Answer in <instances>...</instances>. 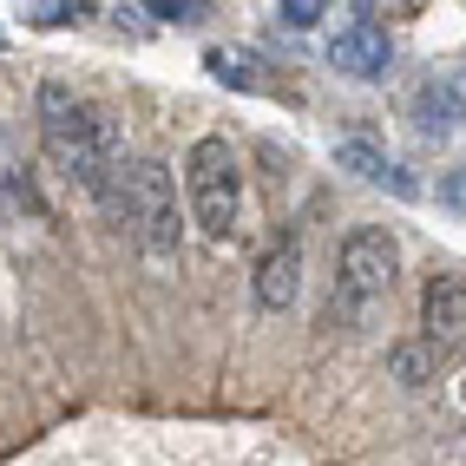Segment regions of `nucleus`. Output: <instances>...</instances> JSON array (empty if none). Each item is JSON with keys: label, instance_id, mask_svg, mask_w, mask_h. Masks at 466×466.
<instances>
[{"label": "nucleus", "instance_id": "nucleus-14", "mask_svg": "<svg viewBox=\"0 0 466 466\" xmlns=\"http://www.w3.org/2000/svg\"><path fill=\"white\" fill-rule=\"evenodd\" d=\"M151 14H165V20H198V7H191V0H177V7H171V0H158Z\"/></svg>", "mask_w": 466, "mask_h": 466}, {"label": "nucleus", "instance_id": "nucleus-11", "mask_svg": "<svg viewBox=\"0 0 466 466\" xmlns=\"http://www.w3.org/2000/svg\"><path fill=\"white\" fill-rule=\"evenodd\" d=\"M276 14H283L289 26H316L329 7H322V0H283V7H276Z\"/></svg>", "mask_w": 466, "mask_h": 466}, {"label": "nucleus", "instance_id": "nucleus-7", "mask_svg": "<svg viewBox=\"0 0 466 466\" xmlns=\"http://www.w3.org/2000/svg\"><path fill=\"white\" fill-rule=\"evenodd\" d=\"M408 112H414L420 132H453L460 118H466V59H453V66H441V73H427Z\"/></svg>", "mask_w": 466, "mask_h": 466}, {"label": "nucleus", "instance_id": "nucleus-6", "mask_svg": "<svg viewBox=\"0 0 466 466\" xmlns=\"http://www.w3.org/2000/svg\"><path fill=\"white\" fill-rule=\"evenodd\" d=\"M329 66H335V73H349V79H381V73L394 66L388 26H381V20H368V14H355V20L329 40Z\"/></svg>", "mask_w": 466, "mask_h": 466}, {"label": "nucleus", "instance_id": "nucleus-8", "mask_svg": "<svg viewBox=\"0 0 466 466\" xmlns=\"http://www.w3.org/2000/svg\"><path fill=\"white\" fill-rule=\"evenodd\" d=\"M296 289H302V243L283 237V243H276V250L257 263V302L276 316V309H289V302H296Z\"/></svg>", "mask_w": 466, "mask_h": 466}, {"label": "nucleus", "instance_id": "nucleus-13", "mask_svg": "<svg viewBox=\"0 0 466 466\" xmlns=\"http://www.w3.org/2000/svg\"><path fill=\"white\" fill-rule=\"evenodd\" d=\"M79 14H86V7H34L40 26H66V20H79Z\"/></svg>", "mask_w": 466, "mask_h": 466}, {"label": "nucleus", "instance_id": "nucleus-3", "mask_svg": "<svg viewBox=\"0 0 466 466\" xmlns=\"http://www.w3.org/2000/svg\"><path fill=\"white\" fill-rule=\"evenodd\" d=\"M184 198H191V224L204 237H237V217H243V165L230 138H198L184 151Z\"/></svg>", "mask_w": 466, "mask_h": 466}, {"label": "nucleus", "instance_id": "nucleus-9", "mask_svg": "<svg viewBox=\"0 0 466 466\" xmlns=\"http://www.w3.org/2000/svg\"><path fill=\"white\" fill-rule=\"evenodd\" d=\"M335 165H341V171H355V177H368V184H388L394 198H420V184L400 171L388 151H375L368 138H341V145H335Z\"/></svg>", "mask_w": 466, "mask_h": 466}, {"label": "nucleus", "instance_id": "nucleus-12", "mask_svg": "<svg viewBox=\"0 0 466 466\" xmlns=\"http://www.w3.org/2000/svg\"><path fill=\"white\" fill-rule=\"evenodd\" d=\"M441 204L466 210V171H447V177H441Z\"/></svg>", "mask_w": 466, "mask_h": 466}, {"label": "nucleus", "instance_id": "nucleus-5", "mask_svg": "<svg viewBox=\"0 0 466 466\" xmlns=\"http://www.w3.org/2000/svg\"><path fill=\"white\" fill-rule=\"evenodd\" d=\"M420 341L447 361H466V283L447 269H433V283L420 296Z\"/></svg>", "mask_w": 466, "mask_h": 466}, {"label": "nucleus", "instance_id": "nucleus-4", "mask_svg": "<svg viewBox=\"0 0 466 466\" xmlns=\"http://www.w3.org/2000/svg\"><path fill=\"white\" fill-rule=\"evenodd\" d=\"M394 276H400V243H394V230H381V224L349 230V243H341V276H335V309H341L349 322H368V316L394 296Z\"/></svg>", "mask_w": 466, "mask_h": 466}, {"label": "nucleus", "instance_id": "nucleus-2", "mask_svg": "<svg viewBox=\"0 0 466 466\" xmlns=\"http://www.w3.org/2000/svg\"><path fill=\"white\" fill-rule=\"evenodd\" d=\"M106 210L118 217V230H126L151 263H171L177 243H184V224H177V191H171V171L158 158H138L112 177L106 191Z\"/></svg>", "mask_w": 466, "mask_h": 466}, {"label": "nucleus", "instance_id": "nucleus-10", "mask_svg": "<svg viewBox=\"0 0 466 466\" xmlns=\"http://www.w3.org/2000/svg\"><path fill=\"white\" fill-rule=\"evenodd\" d=\"M388 361H394V381H400V388H427L433 375H441V355H433L427 341H400Z\"/></svg>", "mask_w": 466, "mask_h": 466}, {"label": "nucleus", "instance_id": "nucleus-1", "mask_svg": "<svg viewBox=\"0 0 466 466\" xmlns=\"http://www.w3.org/2000/svg\"><path fill=\"white\" fill-rule=\"evenodd\" d=\"M40 138L53 151V165L66 171L79 191H92L106 204L112 177L126 171V151H118V126H112V118L99 106H86L66 79H46L40 86Z\"/></svg>", "mask_w": 466, "mask_h": 466}, {"label": "nucleus", "instance_id": "nucleus-15", "mask_svg": "<svg viewBox=\"0 0 466 466\" xmlns=\"http://www.w3.org/2000/svg\"><path fill=\"white\" fill-rule=\"evenodd\" d=\"M460 400H466V381H460Z\"/></svg>", "mask_w": 466, "mask_h": 466}]
</instances>
